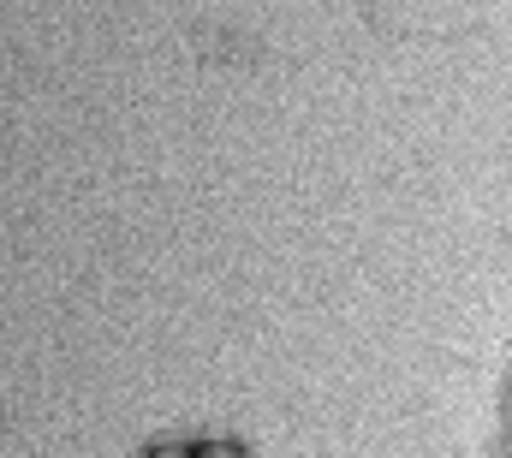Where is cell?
Returning <instances> with one entry per match:
<instances>
[{"label": "cell", "mask_w": 512, "mask_h": 458, "mask_svg": "<svg viewBox=\"0 0 512 458\" xmlns=\"http://www.w3.org/2000/svg\"><path fill=\"white\" fill-rule=\"evenodd\" d=\"M197 458H239V453H233V447H203Z\"/></svg>", "instance_id": "cell-1"}, {"label": "cell", "mask_w": 512, "mask_h": 458, "mask_svg": "<svg viewBox=\"0 0 512 458\" xmlns=\"http://www.w3.org/2000/svg\"><path fill=\"white\" fill-rule=\"evenodd\" d=\"M149 458H185V453H179V447H155Z\"/></svg>", "instance_id": "cell-2"}]
</instances>
